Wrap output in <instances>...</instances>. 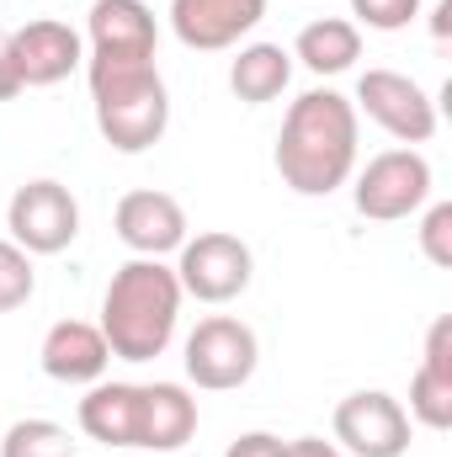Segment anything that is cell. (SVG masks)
I'll list each match as a JSON object with an SVG mask.
<instances>
[{
	"instance_id": "277c9868",
	"label": "cell",
	"mask_w": 452,
	"mask_h": 457,
	"mask_svg": "<svg viewBox=\"0 0 452 457\" xmlns=\"http://www.w3.org/2000/svg\"><path fill=\"white\" fill-rule=\"evenodd\" d=\"M437 192V170L421 149H383L362 170H351V203L367 224H405Z\"/></svg>"
},
{
	"instance_id": "9c48e42d",
	"label": "cell",
	"mask_w": 452,
	"mask_h": 457,
	"mask_svg": "<svg viewBox=\"0 0 452 457\" xmlns=\"http://www.w3.org/2000/svg\"><path fill=\"white\" fill-rule=\"evenodd\" d=\"M331 431H336V447L346 457H405L415 426H410V415H405V404L394 394L356 388L336 404Z\"/></svg>"
},
{
	"instance_id": "603a6c76",
	"label": "cell",
	"mask_w": 452,
	"mask_h": 457,
	"mask_svg": "<svg viewBox=\"0 0 452 457\" xmlns=\"http://www.w3.org/2000/svg\"><path fill=\"white\" fill-rule=\"evenodd\" d=\"M426 0H351V16L356 27H372V32H405L415 16H421Z\"/></svg>"
},
{
	"instance_id": "ffe728a7",
	"label": "cell",
	"mask_w": 452,
	"mask_h": 457,
	"mask_svg": "<svg viewBox=\"0 0 452 457\" xmlns=\"http://www.w3.org/2000/svg\"><path fill=\"white\" fill-rule=\"evenodd\" d=\"M75 436H70V426H59V420H48V415H27V420H16V426H5V436H0V457H75Z\"/></svg>"
},
{
	"instance_id": "44dd1931",
	"label": "cell",
	"mask_w": 452,
	"mask_h": 457,
	"mask_svg": "<svg viewBox=\"0 0 452 457\" xmlns=\"http://www.w3.org/2000/svg\"><path fill=\"white\" fill-rule=\"evenodd\" d=\"M32 293H38V266H32V255H27L16 239H0V314L27 309Z\"/></svg>"
},
{
	"instance_id": "3957f363",
	"label": "cell",
	"mask_w": 452,
	"mask_h": 457,
	"mask_svg": "<svg viewBox=\"0 0 452 457\" xmlns=\"http://www.w3.org/2000/svg\"><path fill=\"white\" fill-rule=\"evenodd\" d=\"M86 86L102 138L117 154H144L171 128V91L155 59H107L86 54Z\"/></svg>"
},
{
	"instance_id": "8fae6325",
	"label": "cell",
	"mask_w": 452,
	"mask_h": 457,
	"mask_svg": "<svg viewBox=\"0 0 452 457\" xmlns=\"http://www.w3.org/2000/svg\"><path fill=\"white\" fill-rule=\"evenodd\" d=\"M266 16V0H171V32L192 54L239 48Z\"/></svg>"
},
{
	"instance_id": "5bb4252c",
	"label": "cell",
	"mask_w": 452,
	"mask_h": 457,
	"mask_svg": "<svg viewBox=\"0 0 452 457\" xmlns=\"http://www.w3.org/2000/svg\"><path fill=\"white\" fill-rule=\"evenodd\" d=\"M86 54L107 59H155L160 48V21L144 0H91L86 11Z\"/></svg>"
},
{
	"instance_id": "d4e9b609",
	"label": "cell",
	"mask_w": 452,
	"mask_h": 457,
	"mask_svg": "<svg viewBox=\"0 0 452 457\" xmlns=\"http://www.w3.org/2000/svg\"><path fill=\"white\" fill-rule=\"evenodd\" d=\"M27 86H21V70H16V48H11V32L0 27V102H16Z\"/></svg>"
},
{
	"instance_id": "8992f818",
	"label": "cell",
	"mask_w": 452,
	"mask_h": 457,
	"mask_svg": "<svg viewBox=\"0 0 452 457\" xmlns=\"http://www.w3.org/2000/svg\"><path fill=\"white\" fill-rule=\"evenodd\" d=\"M181 367H187V383L203 388V394H229V388H245L261 367V341L245 320L234 314H208L197 320V330L181 345Z\"/></svg>"
},
{
	"instance_id": "e0dca14e",
	"label": "cell",
	"mask_w": 452,
	"mask_h": 457,
	"mask_svg": "<svg viewBox=\"0 0 452 457\" xmlns=\"http://www.w3.org/2000/svg\"><path fill=\"white\" fill-rule=\"evenodd\" d=\"M75 420L102 447H133L138 442V383H117V378L91 383Z\"/></svg>"
},
{
	"instance_id": "6da1fadb",
	"label": "cell",
	"mask_w": 452,
	"mask_h": 457,
	"mask_svg": "<svg viewBox=\"0 0 452 457\" xmlns=\"http://www.w3.org/2000/svg\"><path fill=\"white\" fill-rule=\"evenodd\" d=\"M356 154H362V117L351 107V96H340L331 86H314V91L288 102L277 149H272L288 192L331 197L351 181Z\"/></svg>"
},
{
	"instance_id": "7a4b0ae2",
	"label": "cell",
	"mask_w": 452,
	"mask_h": 457,
	"mask_svg": "<svg viewBox=\"0 0 452 457\" xmlns=\"http://www.w3.org/2000/svg\"><path fill=\"white\" fill-rule=\"evenodd\" d=\"M181 282L165 261H149V255H133L122 261L102 293V336L113 345V361H155L165 356L176 341V325H181Z\"/></svg>"
},
{
	"instance_id": "ba28073f",
	"label": "cell",
	"mask_w": 452,
	"mask_h": 457,
	"mask_svg": "<svg viewBox=\"0 0 452 457\" xmlns=\"http://www.w3.org/2000/svg\"><path fill=\"white\" fill-rule=\"evenodd\" d=\"M5 239H16L32 261L38 255H59L80 239V203L64 181L54 176H38V181H21L5 203Z\"/></svg>"
},
{
	"instance_id": "cb8c5ba5",
	"label": "cell",
	"mask_w": 452,
	"mask_h": 457,
	"mask_svg": "<svg viewBox=\"0 0 452 457\" xmlns=\"http://www.w3.org/2000/svg\"><path fill=\"white\" fill-rule=\"evenodd\" d=\"M224 457H282V436H272V431H245V436L229 442Z\"/></svg>"
},
{
	"instance_id": "52a82bcc",
	"label": "cell",
	"mask_w": 452,
	"mask_h": 457,
	"mask_svg": "<svg viewBox=\"0 0 452 457\" xmlns=\"http://www.w3.org/2000/svg\"><path fill=\"white\" fill-rule=\"evenodd\" d=\"M176 282L187 298L197 303H234L250 277H255V255L239 234L229 228H203V234H187V245L176 250Z\"/></svg>"
},
{
	"instance_id": "4fadbf2b",
	"label": "cell",
	"mask_w": 452,
	"mask_h": 457,
	"mask_svg": "<svg viewBox=\"0 0 452 457\" xmlns=\"http://www.w3.org/2000/svg\"><path fill=\"white\" fill-rule=\"evenodd\" d=\"M197 436V399L187 383H138V453L176 457Z\"/></svg>"
},
{
	"instance_id": "484cf974",
	"label": "cell",
	"mask_w": 452,
	"mask_h": 457,
	"mask_svg": "<svg viewBox=\"0 0 452 457\" xmlns=\"http://www.w3.org/2000/svg\"><path fill=\"white\" fill-rule=\"evenodd\" d=\"M282 457H346V453L325 436H293V442H282Z\"/></svg>"
},
{
	"instance_id": "7c38bea8",
	"label": "cell",
	"mask_w": 452,
	"mask_h": 457,
	"mask_svg": "<svg viewBox=\"0 0 452 457\" xmlns=\"http://www.w3.org/2000/svg\"><path fill=\"white\" fill-rule=\"evenodd\" d=\"M11 48H16V70H21V86L27 91L59 86L75 70H86V37L70 21H54V16H38V21L16 27L11 32Z\"/></svg>"
},
{
	"instance_id": "ac0fdd59",
	"label": "cell",
	"mask_w": 452,
	"mask_h": 457,
	"mask_svg": "<svg viewBox=\"0 0 452 457\" xmlns=\"http://www.w3.org/2000/svg\"><path fill=\"white\" fill-rule=\"evenodd\" d=\"M293 86V54L282 43H239L229 59V91L245 107H266Z\"/></svg>"
},
{
	"instance_id": "d6986e66",
	"label": "cell",
	"mask_w": 452,
	"mask_h": 457,
	"mask_svg": "<svg viewBox=\"0 0 452 457\" xmlns=\"http://www.w3.org/2000/svg\"><path fill=\"white\" fill-rule=\"evenodd\" d=\"M288 54H293V64H304V70L320 75V80L346 75V70H356V59H362V27L346 21V16H320V21H309V27L293 37Z\"/></svg>"
},
{
	"instance_id": "2e32d148",
	"label": "cell",
	"mask_w": 452,
	"mask_h": 457,
	"mask_svg": "<svg viewBox=\"0 0 452 457\" xmlns=\"http://www.w3.org/2000/svg\"><path fill=\"white\" fill-rule=\"evenodd\" d=\"M410 426H426V431H448L452 426V314L431 320L426 330V351H421V367L410 378Z\"/></svg>"
},
{
	"instance_id": "7402d4cb",
	"label": "cell",
	"mask_w": 452,
	"mask_h": 457,
	"mask_svg": "<svg viewBox=\"0 0 452 457\" xmlns=\"http://www.w3.org/2000/svg\"><path fill=\"white\" fill-rule=\"evenodd\" d=\"M421 228H415V239H421V255L437 266V271H452V203H426L421 213Z\"/></svg>"
},
{
	"instance_id": "9a60e30c",
	"label": "cell",
	"mask_w": 452,
	"mask_h": 457,
	"mask_svg": "<svg viewBox=\"0 0 452 457\" xmlns=\"http://www.w3.org/2000/svg\"><path fill=\"white\" fill-rule=\"evenodd\" d=\"M38 367H43L54 383H80V388H91V383L107 378L113 345L102 336V325H91V320H59V325H48V336L38 345Z\"/></svg>"
},
{
	"instance_id": "5b68a950",
	"label": "cell",
	"mask_w": 452,
	"mask_h": 457,
	"mask_svg": "<svg viewBox=\"0 0 452 457\" xmlns=\"http://www.w3.org/2000/svg\"><path fill=\"white\" fill-rule=\"evenodd\" d=\"M351 107H356V117H367L372 128H383V133H389L394 144H405V149L431 144V138H437V122H442L431 91H426L415 75H405V70H362Z\"/></svg>"
},
{
	"instance_id": "30bf717a",
	"label": "cell",
	"mask_w": 452,
	"mask_h": 457,
	"mask_svg": "<svg viewBox=\"0 0 452 457\" xmlns=\"http://www.w3.org/2000/svg\"><path fill=\"white\" fill-rule=\"evenodd\" d=\"M113 228L133 255H149V261L176 255V250L187 245V234H192L181 197H171V192H160V187L128 192V197L113 208Z\"/></svg>"
}]
</instances>
